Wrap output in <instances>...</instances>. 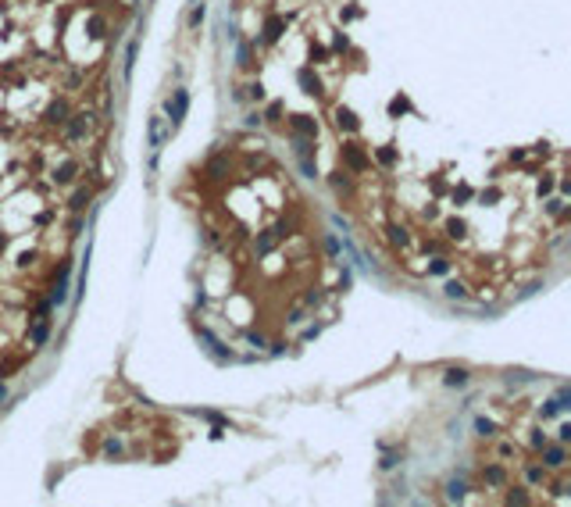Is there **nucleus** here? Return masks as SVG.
<instances>
[{"label": "nucleus", "instance_id": "a211bd4d", "mask_svg": "<svg viewBox=\"0 0 571 507\" xmlns=\"http://www.w3.org/2000/svg\"><path fill=\"white\" fill-rule=\"evenodd\" d=\"M389 239H393L396 247H407V239H411V236H407V232H404L400 225H393V229H389Z\"/></svg>", "mask_w": 571, "mask_h": 507}, {"label": "nucleus", "instance_id": "4468645a", "mask_svg": "<svg viewBox=\"0 0 571 507\" xmlns=\"http://www.w3.org/2000/svg\"><path fill=\"white\" fill-rule=\"evenodd\" d=\"M375 157H378V164H386V168H389V164L396 161V150H393V146H378V150H375Z\"/></svg>", "mask_w": 571, "mask_h": 507}, {"label": "nucleus", "instance_id": "7c9ffc66", "mask_svg": "<svg viewBox=\"0 0 571 507\" xmlns=\"http://www.w3.org/2000/svg\"><path fill=\"white\" fill-rule=\"evenodd\" d=\"M332 47H336V50H347V47H350V40H347V36H343V32H339V36H336V40H332Z\"/></svg>", "mask_w": 571, "mask_h": 507}, {"label": "nucleus", "instance_id": "2f4dec72", "mask_svg": "<svg viewBox=\"0 0 571 507\" xmlns=\"http://www.w3.org/2000/svg\"><path fill=\"white\" fill-rule=\"evenodd\" d=\"M246 89H250V97H254V100H261V97H264V86H261V82H254V86H246Z\"/></svg>", "mask_w": 571, "mask_h": 507}, {"label": "nucleus", "instance_id": "7ed1b4c3", "mask_svg": "<svg viewBox=\"0 0 571 507\" xmlns=\"http://www.w3.org/2000/svg\"><path fill=\"white\" fill-rule=\"evenodd\" d=\"M289 125H293V133H296V136H307V140H314V136H318V122H314L311 115H293V118H289Z\"/></svg>", "mask_w": 571, "mask_h": 507}, {"label": "nucleus", "instance_id": "393cba45", "mask_svg": "<svg viewBox=\"0 0 571 507\" xmlns=\"http://www.w3.org/2000/svg\"><path fill=\"white\" fill-rule=\"evenodd\" d=\"M264 118H268V122H279V118H282V104L275 100V104H272V107L264 111Z\"/></svg>", "mask_w": 571, "mask_h": 507}, {"label": "nucleus", "instance_id": "9d476101", "mask_svg": "<svg viewBox=\"0 0 571 507\" xmlns=\"http://www.w3.org/2000/svg\"><path fill=\"white\" fill-rule=\"evenodd\" d=\"M47 336H50V325H47V322H36V325H32V332H29V340H32L36 347H43V343H47Z\"/></svg>", "mask_w": 571, "mask_h": 507}, {"label": "nucleus", "instance_id": "bb28decb", "mask_svg": "<svg viewBox=\"0 0 571 507\" xmlns=\"http://www.w3.org/2000/svg\"><path fill=\"white\" fill-rule=\"evenodd\" d=\"M200 22H204V4H197L193 14H189V25H200Z\"/></svg>", "mask_w": 571, "mask_h": 507}, {"label": "nucleus", "instance_id": "f03ea898", "mask_svg": "<svg viewBox=\"0 0 571 507\" xmlns=\"http://www.w3.org/2000/svg\"><path fill=\"white\" fill-rule=\"evenodd\" d=\"M186 107H189V93L186 89H175V97L168 100V115H172V125H179L186 118Z\"/></svg>", "mask_w": 571, "mask_h": 507}, {"label": "nucleus", "instance_id": "f3484780", "mask_svg": "<svg viewBox=\"0 0 571 507\" xmlns=\"http://www.w3.org/2000/svg\"><path fill=\"white\" fill-rule=\"evenodd\" d=\"M464 229H468V225H464L461 218H450V221H446V232H450L453 239H461V236H464Z\"/></svg>", "mask_w": 571, "mask_h": 507}, {"label": "nucleus", "instance_id": "412c9836", "mask_svg": "<svg viewBox=\"0 0 571 507\" xmlns=\"http://www.w3.org/2000/svg\"><path fill=\"white\" fill-rule=\"evenodd\" d=\"M71 179H75V164H61V168H58V182H71Z\"/></svg>", "mask_w": 571, "mask_h": 507}, {"label": "nucleus", "instance_id": "b1692460", "mask_svg": "<svg viewBox=\"0 0 571 507\" xmlns=\"http://www.w3.org/2000/svg\"><path fill=\"white\" fill-rule=\"evenodd\" d=\"M428 272H432V275H446V272H450V265H446L443 257H435V261L428 265Z\"/></svg>", "mask_w": 571, "mask_h": 507}, {"label": "nucleus", "instance_id": "2eb2a0df", "mask_svg": "<svg viewBox=\"0 0 571 507\" xmlns=\"http://www.w3.org/2000/svg\"><path fill=\"white\" fill-rule=\"evenodd\" d=\"M332 190H336V193H350V179H347L343 172H332Z\"/></svg>", "mask_w": 571, "mask_h": 507}, {"label": "nucleus", "instance_id": "58836bf2", "mask_svg": "<svg viewBox=\"0 0 571 507\" xmlns=\"http://www.w3.org/2000/svg\"><path fill=\"white\" fill-rule=\"evenodd\" d=\"M4 397H7V386H4V382H0V400H4Z\"/></svg>", "mask_w": 571, "mask_h": 507}, {"label": "nucleus", "instance_id": "4c0bfd02", "mask_svg": "<svg viewBox=\"0 0 571 507\" xmlns=\"http://www.w3.org/2000/svg\"><path fill=\"white\" fill-rule=\"evenodd\" d=\"M557 436H561V443H568V439H571V425H561V433H557Z\"/></svg>", "mask_w": 571, "mask_h": 507}, {"label": "nucleus", "instance_id": "cd10ccee", "mask_svg": "<svg viewBox=\"0 0 571 507\" xmlns=\"http://www.w3.org/2000/svg\"><path fill=\"white\" fill-rule=\"evenodd\" d=\"M453 200H471V186H457V190H453Z\"/></svg>", "mask_w": 571, "mask_h": 507}, {"label": "nucleus", "instance_id": "6ab92c4d", "mask_svg": "<svg viewBox=\"0 0 571 507\" xmlns=\"http://www.w3.org/2000/svg\"><path fill=\"white\" fill-rule=\"evenodd\" d=\"M443 293H446L450 300H461V296H464L468 290H464V283H446V290H443Z\"/></svg>", "mask_w": 571, "mask_h": 507}, {"label": "nucleus", "instance_id": "ea45409f", "mask_svg": "<svg viewBox=\"0 0 571 507\" xmlns=\"http://www.w3.org/2000/svg\"><path fill=\"white\" fill-rule=\"evenodd\" d=\"M0 250H4V236H0Z\"/></svg>", "mask_w": 571, "mask_h": 507}, {"label": "nucleus", "instance_id": "dca6fc26", "mask_svg": "<svg viewBox=\"0 0 571 507\" xmlns=\"http://www.w3.org/2000/svg\"><path fill=\"white\" fill-rule=\"evenodd\" d=\"M546 464H550V468H561V464H564V450H561V446H550V450H546Z\"/></svg>", "mask_w": 571, "mask_h": 507}, {"label": "nucleus", "instance_id": "0eeeda50", "mask_svg": "<svg viewBox=\"0 0 571 507\" xmlns=\"http://www.w3.org/2000/svg\"><path fill=\"white\" fill-rule=\"evenodd\" d=\"M65 115H68V107H65V100H54V104L47 107V122H50V125H61V122H68Z\"/></svg>", "mask_w": 571, "mask_h": 507}, {"label": "nucleus", "instance_id": "ddd939ff", "mask_svg": "<svg viewBox=\"0 0 571 507\" xmlns=\"http://www.w3.org/2000/svg\"><path fill=\"white\" fill-rule=\"evenodd\" d=\"M225 172H229V161H225V157H214L211 168H207V175H211V179H221Z\"/></svg>", "mask_w": 571, "mask_h": 507}, {"label": "nucleus", "instance_id": "f8f14e48", "mask_svg": "<svg viewBox=\"0 0 571 507\" xmlns=\"http://www.w3.org/2000/svg\"><path fill=\"white\" fill-rule=\"evenodd\" d=\"M161 140H164V129H161V118H150V146L157 150V146H161Z\"/></svg>", "mask_w": 571, "mask_h": 507}, {"label": "nucleus", "instance_id": "473e14b6", "mask_svg": "<svg viewBox=\"0 0 571 507\" xmlns=\"http://www.w3.org/2000/svg\"><path fill=\"white\" fill-rule=\"evenodd\" d=\"M546 211H550V215H561V211H564V200H550Z\"/></svg>", "mask_w": 571, "mask_h": 507}, {"label": "nucleus", "instance_id": "6e6552de", "mask_svg": "<svg viewBox=\"0 0 571 507\" xmlns=\"http://www.w3.org/2000/svg\"><path fill=\"white\" fill-rule=\"evenodd\" d=\"M86 129H89V115H75L68 125V136L71 140H79V136H86Z\"/></svg>", "mask_w": 571, "mask_h": 507}, {"label": "nucleus", "instance_id": "20e7f679", "mask_svg": "<svg viewBox=\"0 0 571 507\" xmlns=\"http://www.w3.org/2000/svg\"><path fill=\"white\" fill-rule=\"evenodd\" d=\"M282 32H286V18L282 14H268L264 18V43H275Z\"/></svg>", "mask_w": 571, "mask_h": 507}, {"label": "nucleus", "instance_id": "4be33fe9", "mask_svg": "<svg viewBox=\"0 0 571 507\" xmlns=\"http://www.w3.org/2000/svg\"><path fill=\"white\" fill-rule=\"evenodd\" d=\"M86 200H89V190H75V197H71V208H75V211H82V208H86Z\"/></svg>", "mask_w": 571, "mask_h": 507}, {"label": "nucleus", "instance_id": "f704fd0d", "mask_svg": "<svg viewBox=\"0 0 571 507\" xmlns=\"http://www.w3.org/2000/svg\"><path fill=\"white\" fill-rule=\"evenodd\" d=\"M246 340H250V347H264V336H261V332H250Z\"/></svg>", "mask_w": 571, "mask_h": 507}, {"label": "nucleus", "instance_id": "f257e3e1", "mask_svg": "<svg viewBox=\"0 0 571 507\" xmlns=\"http://www.w3.org/2000/svg\"><path fill=\"white\" fill-rule=\"evenodd\" d=\"M339 157H343V164L354 168V172H364V168H368V157H364V150H360L357 143H343Z\"/></svg>", "mask_w": 571, "mask_h": 507}, {"label": "nucleus", "instance_id": "c85d7f7f", "mask_svg": "<svg viewBox=\"0 0 571 507\" xmlns=\"http://www.w3.org/2000/svg\"><path fill=\"white\" fill-rule=\"evenodd\" d=\"M89 36H104V22H100V18L89 22Z\"/></svg>", "mask_w": 571, "mask_h": 507}, {"label": "nucleus", "instance_id": "c756f323", "mask_svg": "<svg viewBox=\"0 0 571 507\" xmlns=\"http://www.w3.org/2000/svg\"><path fill=\"white\" fill-rule=\"evenodd\" d=\"M325 58H329L325 47H311V61H325Z\"/></svg>", "mask_w": 571, "mask_h": 507}, {"label": "nucleus", "instance_id": "aec40b11", "mask_svg": "<svg viewBox=\"0 0 571 507\" xmlns=\"http://www.w3.org/2000/svg\"><path fill=\"white\" fill-rule=\"evenodd\" d=\"M475 429H479V436H493L497 433V425H493L489 418H475Z\"/></svg>", "mask_w": 571, "mask_h": 507}, {"label": "nucleus", "instance_id": "e433bc0d", "mask_svg": "<svg viewBox=\"0 0 571 507\" xmlns=\"http://www.w3.org/2000/svg\"><path fill=\"white\" fill-rule=\"evenodd\" d=\"M325 247H329V254H339V243H336V236H329V239H325Z\"/></svg>", "mask_w": 571, "mask_h": 507}, {"label": "nucleus", "instance_id": "5701e85b", "mask_svg": "<svg viewBox=\"0 0 571 507\" xmlns=\"http://www.w3.org/2000/svg\"><path fill=\"white\" fill-rule=\"evenodd\" d=\"M507 475H503V468H486V482H493V486H500Z\"/></svg>", "mask_w": 571, "mask_h": 507}, {"label": "nucleus", "instance_id": "39448f33", "mask_svg": "<svg viewBox=\"0 0 571 507\" xmlns=\"http://www.w3.org/2000/svg\"><path fill=\"white\" fill-rule=\"evenodd\" d=\"M296 82L303 86V93H321V79L311 72V68H300V72H296Z\"/></svg>", "mask_w": 571, "mask_h": 507}, {"label": "nucleus", "instance_id": "423d86ee", "mask_svg": "<svg viewBox=\"0 0 571 507\" xmlns=\"http://www.w3.org/2000/svg\"><path fill=\"white\" fill-rule=\"evenodd\" d=\"M336 125H339V129H347V133H357V125H360V122L354 118V111H350V107H336Z\"/></svg>", "mask_w": 571, "mask_h": 507}, {"label": "nucleus", "instance_id": "9b49d317", "mask_svg": "<svg viewBox=\"0 0 571 507\" xmlns=\"http://www.w3.org/2000/svg\"><path fill=\"white\" fill-rule=\"evenodd\" d=\"M443 382H446V386H464V382H468V371H464V368H450V371L443 375Z\"/></svg>", "mask_w": 571, "mask_h": 507}, {"label": "nucleus", "instance_id": "72a5a7b5", "mask_svg": "<svg viewBox=\"0 0 571 507\" xmlns=\"http://www.w3.org/2000/svg\"><path fill=\"white\" fill-rule=\"evenodd\" d=\"M354 18H360V7H347V11H343V22H354Z\"/></svg>", "mask_w": 571, "mask_h": 507}, {"label": "nucleus", "instance_id": "1a4fd4ad", "mask_svg": "<svg viewBox=\"0 0 571 507\" xmlns=\"http://www.w3.org/2000/svg\"><path fill=\"white\" fill-rule=\"evenodd\" d=\"M407 111H411V100H407L404 93L389 100V118H400V115H407Z\"/></svg>", "mask_w": 571, "mask_h": 507}, {"label": "nucleus", "instance_id": "c9c22d12", "mask_svg": "<svg viewBox=\"0 0 571 507\" xmlns=\"http://www.w3.org/2000/svg\"><path fill=\"white\" fill-rule=\"evenodd\" d=\"M239 65H243V68L250 65V50H246V47H239Z\"/></svg>", "mask_w": 571, "mask_h": 507}, {"label": "nucleus", "instance_id": "a878e982", "mask_svg": "<svg viewBox=\"0 0 571 507\" xmlns=\"http://www.w3.org/2000/svg\"><path fill=\"white\" fill-rule=\"evenodd\" d=\"M450 500H461L464 497V482H450V493H446Z\"/></svg>", "mask_w": 571, "mask_h": 507}]
</instances>
